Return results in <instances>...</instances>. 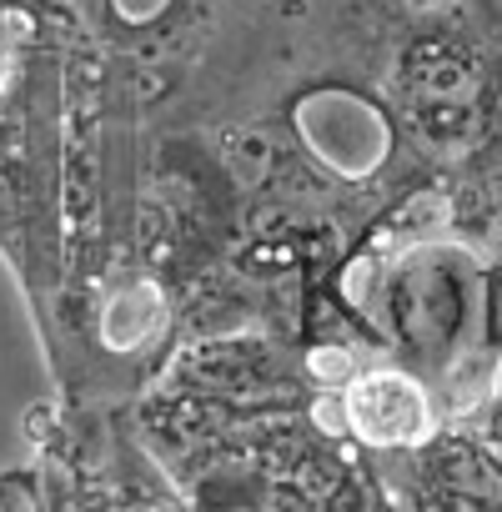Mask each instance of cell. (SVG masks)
Wrapping results in <instances>:
<instances>
[{
  "label": "cell",
  "instance_id": "cell-1",
  "mask_svg": "<svg viewBox=\"0 0 502 512\" xmlns=\"http://www.w3.org/2000/svg\"><path fill=\"white\" fill-rule=\"evenodd\" d=\"M482 307V277L462 246L407 241L387 256L382 277V342L417 362H447Z\"/></svg>",
  "mask_w": 502,
  "mask_h": 512
},
{
  "label": "cell",
  "instance_id": "cell-2",
  "mask_svg": "<svg viewBox=\"0 0 502 512\" xmlns=\"http://www.w3.org/2000/svg\"><path fill=\"white\" fill-rule=\"evenodd\" d=\"M337 397L347 437L377 452H417L437 432V402L407 367H362Z\"/></svg>",
  "mask_w": 502,
  "mask_h": 512
},
{
  "label": "cell",
  "instance_id": "cell-3",
  "mask_svg": "<svg viewBox=\"0 0 502 512\" xmlns=\"http://www.w3.org/2000/svg\"><path fill=\"white\" fill-rule=\"evenodd\" d=\"M292 121H297V136L307 141V151L347 181L372 176L392 151V121L382 116V106H372L357 91H332V86L307 91L297 101Z\"/></svg>",
  "mask_w": 502,
  "mask_h": 512
},
{
  "label": "cell",
  "instance_id": "cell-4",
  "mask_svg": "<svg viewBox=\"0 0 502 512\" xmlns=\"http://www.w3.org/2000/svg\"><path fill=\"white\" fill-rule=\"evenodd\" d=\"M186 372H196L191 377L196 387L221 392V397H267V392L292 382V372H287L277 347L246 342V337H221V342L196 347L186 357Z\"/></svg>",
  "mask_w": 502,
  "mask_h": 512
},
{
  "label": "cell",
  "instance_id": "cell-5",
  "mask_svg": "<svg viewBox=\"0 0 502 512\" xmlns=\"http://www.w3.org/2000/svg\"><path fill=\"white\" fill-rule=\"evenodd\" d=\"M407 91L432 121H467L477 106V66L462 51L422 46L407 61Z\"/></svg>",
  "mask_w": 502,
  "mask_h": 512
},
{
  "label": "cell",
  "instance_id": "cell-6",
  "mask_svg": "<svg viewBox=\"0 0 502 512\" xmlns=\"http://www.w3.org/2000/svg\"><path fill=\"white\" fill-rule=\"evenodd\" d=\"M156 327H161V297H156L151 287H136V292L116 297L111 312H106V342H111L116 352L141 347Z\"/></svg>",
  "mask_w": 502,
  "mask_h": 512
},
{
  "label": "cell",
  "instance_id": "cell-7",
  "mask_svg": "<svg viewBox=\"0 0 502 512\" xmlns=\"http://www.w3.org/2000/svg\"><path fill=\"white\" fill-rule=\"evenodd\" d=\"M166 6H171V0H116L121 21H131V26H141V21H156Z\"/></svg>",
  "mask_w": 502,
  "mask_h": 512
},
{
  "label": "cell",
  "instance_id": "cell-8",
  "mask_svg": "<svg viewBox=\"0 0 502 512\" xmlns=\"http://www.w3.org/2000/svg\"><path fill=\"white\" fill-rule=\"evenodd\" d=\"M492 392H497V397H502V362H497V367H492Z\"/></svg>",
  "mask_w": 502,
  "mask_h": 512
},
{
  "label": "cell",
  "instance_id": "cell-9",
  "mask_svg": "<svg viewBox=\"0 0 502 512\" xmlns=\"http://www.w3.org/2000/svg\"><path fill=\"white\" fill-rule=\"evenodd\" d=\"M0 76H6V51H0Z\"/></svg>",
  "mask_w": 502,
  "mask_h": 512
}]
</instances>
